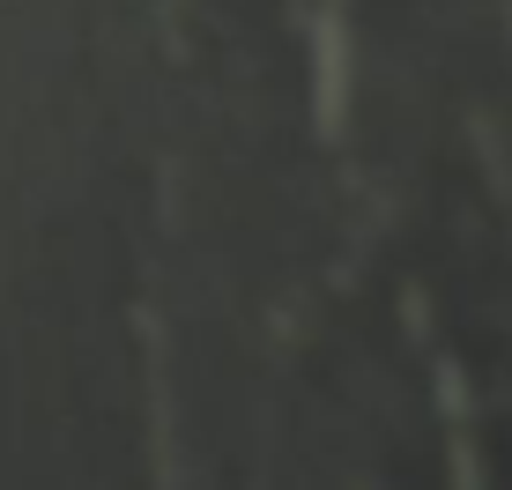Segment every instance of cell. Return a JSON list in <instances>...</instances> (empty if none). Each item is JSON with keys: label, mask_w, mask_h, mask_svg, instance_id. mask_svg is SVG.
<instances>
[{"label": "cell", "mask_w": 512, "mask_h": 490, "mask_svg": "<svg viewBox=\"0 0 512 490\" xmlns=\"http://www.w3.org/2000/svg\"><path fill=\"white\" fill-rule=\"evenodd\" d=\"M438 409H446L453 490H483V468H475V431H468V387H461V364H453V357H438Z\"/></svg>", "instance_id": "6da1fadb"}]
</instances>
